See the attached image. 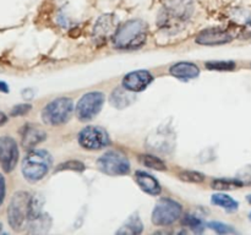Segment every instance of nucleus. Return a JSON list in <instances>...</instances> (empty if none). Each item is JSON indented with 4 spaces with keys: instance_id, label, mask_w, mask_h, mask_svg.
I'll return each instance as SVG.
<instances>
[{
    "instance_id": "obj_1",
    "label": "nucleus",
    "mask_w": 251,
    "mask_h": 235,
    "mask_svg": "<svg viewBox=\"0 0 251 235\" xmlns=\"http://www.w3.org/2000/svg\"><path fill=\"white\" fill-rule=\"evenodd\" d=\"M194 14V0H167L158 15V24L169 33L181 31Z\"/></svg>"
},
{
    "instance_id": "obj_2",
    "label": "nucleus",
    "mask_w": 251,
    "mask_h": 235,
    "mask_svg": "<svg viewBox=\"0 0 251 235\" xmlns=\"http://www.w3.org/2000/svg\"><path fill=\"white\" fill-rule=\"evenodd\" d=\"M147 38V24L142 20H130L118 27L113 44L118 49H136L144 46Z\"/></svg>"
},
{
    "instance_id": "obj_3",
    "label": "nucleus",
    "mask_w": 251,
    "mask_h": 235,
    "mask_svg": "<svg viewBox=\"0 0 251 235\" xmlns=\"http://www.w3.org/2000/svg\"><path fill=\"white\" fill-rule=\"evenodd\" d=\"M53 164L51 156L44 149H32L22 162V174L28 181H38L47 175Z\"/></svg>"
},
{
    "instance_id": "obj_4",
    "label": "nucleus",
    "mask_w": 251,
    "mask_h": 235,
    "mask_svg": "<svg viewBox=\"0 0 251 235\" xmlns=\"http://www.w3.org/2000/svg\"><path fill=\"white\" fill-rule=\"evenodd\" d=\"M31 197L26 191H17L11 197L7 207V222L14 230L19 232L28 220Z\"/></svg>"
},
{
    "instance_id": "obj_5",
    "label": "nucleus",
    "mask_w": 251,
    "mask_h": 235,
    "mask_svg": "<svg viewBox=\"0 0 251 235\" xmlns=\"http://www.w3.org/2000/svg\"><path fill=\"white\" fill-rule=\"evenodd\" d=\"M74 112L73 100L68 97H60L51 100L42 110V119L51 126L63 125L71 118Z\"/></svg>"
},
{
    "instance_id": "obj_6",
    "label": "nucleus",
    "mask_w": 251,
    "mask_h": 235,
    "mask_svg": "<svg viewBox=\"0 0 251 235\" xmlns=\"http://www.w3.org/2000/svg\"><path fill=\"white\" fill-rule=\"evenodd\" d=\"M97 166L107 175H126L130 171V162L125 154L118 151H109L97 159Z\"/></svg>"
},
{
    "instance_id": "obj_7",
    "label": "nucleus",
    "mask_w": 251,
    "mask_h": 235,
    "mask_svg": "<svg viewBox=\"0 0 251 235\" xmlns=\"http://www.w3.org/2000/svg\"><path fill=\"white\" fill-rule=\"evenodd\" d=\"M183 207L179 202L169 198H162L152 212V222L159 227H167L180 218Z\"/></svg>"
},
{
    "instance_id": "obj_8",
    "label": "nucleus",
    "mask_w": 251,
    "mask_h": 235,
    "mask_svg": "<svg viewBox=\"0 0 251 235\" xmlns=\"http://www.w3.org/2000/svg\"><path fill=\"white\" fill-rule=\"evenodd\" d=\"M78 143L82 148L97 151L107 147L110 143L108 132L100 126H87L78 134Z\"/></svg>"
},
{
    "instance_id": "obj_9",
    "label": "nucleus",
    "mask_w": 251,
    "mask_h": 235,
    "mask_svg": "<svg viewBox=\"0 0 251 235\" xmlns=\"http://www.w3.org/2000/svg\"><path fill=\"white\" fill-rule=\"evenodd\" d=\"M104 103V94L102 92H90L81 97L76 105V114L81 121L93 119L100 112Z\"/></svg>"
},
{
    "instance_id": "obj_10",
    "label": "nucleus",
    "mask_w": 251,
    "mask_h": 235,
    "mask_svg": "<svg viewBox=\"0 0 251 235\" xmlns=\"http://www.w3.org/2000/svg\"><path fill=\"white\" fill-rule=\"evenodd\" d=\"M19 146L11 136L0 137V165L5 173H11L19 162Z\"/></svg>"
},
{
    "instance_id": "obj_11",
    "label": "nucleus",
    "mask_w": 251,
    "mask_h": 235,
    "mask_svg": "<svg viewBox=\"0 0 251 235\" xmlns=\"http://www.w3.org/2000/svg\"><path fill=\"white\" fill-rule=\"evenodd\" d=\"M118 21L114 15H102L93 27L92 38L96 44H103L109 38H113L118 29Z\"/></svg>"
},
{
    "instance_id": "obj_12",
    "label": "nucleus",
    "mask_w": 251,
    "mask_h": 235,
    "mask_svg": "<svg viewBox=\"0 0 251 235\" xmlns=\"http://www.w3.org/2000/svg\"><path fill=\"white\" fill-rule=\"evenodd\" d=\"M153 81V76L147 70H137L127 73L123 78V87L130 92H141Z\"/></svg>"
},
{
    "instance_id": "obj_13",
    "label": "nucleus",
    "mask_w": 251,
    "mask_h": 235,
    "mask_svg": "<svg viewBox=\"0 0 251 235\" xmlns=\"http://www.w3.org/2000/svg\"><path fill=\"white\" fill-rule=\"evenodd\" d=\"M232 41V34L222 28H208L196 37V42L202 46H218Z\"/></svg>"
},
{
    "instance_id": "obj_14",
    "label": "nucleus",
    "mask_w": 251,
    "mask_h": 235,
    "mask_svg": "<svg viewBox=\"0 0 251 235\" xmlns=\"http://www.w3.org/2000/svg\"><path fill=\"white\" fill-rule=\"evenodd\" d=\"M47 134L43 129L34 124L25 125L21 131V144L25 149H33L37 144L46 140Z\"/></svg>"
},
{
    "instance_id": "obj_15",
    "label": "nucleus",
    "mask_w": 251,
    "mask_h": 235,
    "mask_svg": "<svg viewBox=\"0 0 251 235\" xmlns=\"http://www.w3.org/2000/svg\"><path fill=\"white\" fill-rule=\"evenodd\" d=\"M172 76L179 80H193L200 75V69L198 65L188 61H181V63L174 64L169 70Z\"/></svg>"
},
{
    "instance_id": "obj_16",
    "label": "nucleus",
    "mask_w": 251,
    "mask_h": 235,
    "mask_svg": "<svg viewBox=\"0 0 251 235\" xmlns=\"http://www.w3.org/2000/svg\"><path fill=\"white\" fill-rule=\"evenodd\" d=\"M135 180H136L137 185L142 188L146 193H150V195H159L162 191L161 184L159 181L154 178L151 174L146 173V171H136L135 174Z\"/></svg>"
},
{
    "instance_id": "obj_17",
    "label": "nucleus",
    "mask_w": 251,
    "mask_h": 235,
    "mask_svg": "<svg viewBox=\"0 0 251 235\" xmlns=\"http://www.w3.org/2000/svg\"><path fill=\"white\" fill-rule=\"evenodd\" d=\"M132 93L124 87H118L110 95V103L117 108H125L132 102Z\"/></svg>"
},
{
    "instance_id": "obj_18",
    "label": "nucleus",
    "mask_w": 251,
    "mask_h": 235,
    "mask_svg": "<svg viewBox=\"0 0 251 235\" xmlns=\"http://www.w3.org/2000/svg\"><path fill=\"white\" fill-rule=\"evenodd\" d=\"M144 227H142V222L140 219V217L137 214L131 215L124 224L122 225L119 230H118V234H140L142 232Z\"/></svg>"
},
{
    "instance_id": "obj_19",
    "label": "nucleus",
    "mask_w": 251,
    "mask_h": 235,
    "mask_svg": "<svg viewBox=\"0 0 251 235\" xmlns=\"http://www.w3.org/2000/svg\"><path fill=\"white\" fill-rule=\"evenodd\" d=\"M212 203H215L216 206H220V207L225 208L227 211H235L239 206V203L232 198L230 196L225 195V193H216L212 196Z\"/></svg>"
},
{
    "instance_id": "obj_20",
    "label": "nucleus",
    "mask_w": 251,
    "mask_h": 235,
    "mask_svg": "<svg viewBox=\"0 0 251 235\" xmlns=\"http://www.w3.org/2000/svg\"><path fill=\"white\" fill-rule=\"evenodd\" d=\"M139 159L142 165L147 166V168L154 169V170H166L167 169L166 163L161 158L152 156V154H141Z\"/></svg>"
},
{
    "instance_id": "obj_21",
    "label": "nucleus",
    "mask_w": 251,
    "mask_h": 235,
    "mask_svg": "<svg viewBox=\"0 0 251 235\" xmlns=\"http://www.w3.org/2000/svg\"><path fill=\"white\" fill-rule=\"evenodd\" d=\"M243 185L244 184L239 179H216L212 181V188L217 190H234Z\"/></svg>"
},
{
    "instance_id": "obj_22",
    "label": "nucleus",
    "mask_w": 251,
    "mask_h": 235,
    "mask_svg": "<svg viewBox=\"0 0 251 235\" xmlns=\"http://www.w3.org/2000/svg\"><path fill=\"white\" fill-rule=\"evenodd\" d=\"M206 68L212 71H233L235 69V63L230 60H218V61H207Z\"/></svg>"
},
{
    "instance_id": "obj_23",
    "label": "nucleus",
    "mask_w": 251,
    "mask_h": 235,
    "mask_svg": "<svg viewBox=\"0 0 251 235\" xmlns=\"http://www.w3.org/2000/svg\"><path fill=\"white\" fill-rule=\"evenodd\" d=\"M179 176H180L181 180L188 181V183L199 184L205 180V175L199 173V171H184V173L179 174Z\"/></svg>"
},
{
    "instance_id": "obj_24",
    "label": "nucleus",
    "mask_w": 251,
    "mask_h": 235,
    "mask_svg": "<svg viewBox=\"0 0 251 235\" xmlns=\"http://www.w3.org/2000/svg\"><path fill=\"white\" fill-rule=\"evenodd\" d=\"M61 170H75V171H82L85 170V165L83 163L78 161H69L65 162V163L60 164V165L56 168V171H61Z\"/></svg>"
},
{
    "instance_id": "obj_25",
    "label": "nucleus",
    "mask_w": 251,
    "mask_h": 235,
    "mask_svg": "<svg viewBox=\"0 0 251 235\" xmlns=\"http://www.w3.org/2000/svg\"><path fill=\"white\" fill-rule=\"evenodd\" d=\"M184 224L190 227L194 232H201L203 228L202 222L193 214H185V217H184Z\"/></svg>"
},
{
    "instance_id": "obj_26",
    "label": "nucleus",
    "mask_w": 251,
    "mask_h": 235,
    "mask_svg": "<svg viewBox=\"0 0 251 235\" xmlns=\"http://www.w3.org/2000/svg\"><path fill=\"white\" fill-rule=\"evenodd\" d=\"M208 228L212 230H215L218 234H228V233H234V228H232L230 225L225 224V223L221 222H210L208 223Z\"/></svg>"
},
{
    "instance_id": "obj_27",
    "label": "nucleus",
    "mask_w": 251,
    "mask_h": 235,
    "mask_svg": "<svg viewBox=\"0 0 251 235\" xmlns=\"http://www.w3.org/2000/svg\"><path fill=\"white\" fill-rule=\"evenodd\" d=\"M31 105L29 104H19V105H15L11 110V117H20V115H25L31 110Z\"/></svg>"
},
{
    "instance_id": "obj_28",
    "label": "nucleus",
    "mask_w": 251,
    "mask_h": 235,
    "mask_svg": "<svg viewBox=\"0 0 251 235\" xmlns=\"http://www.w3.org/2000/svg\"><path fill=\"white\" fill-rule=\"evenodd\" d=\"M5 195H6V181H5L4 175L0 173V207L5 200Z\"/></svg>"
},
{
    "instance_id": "obj_29",
    "label": "nucleus",
    "mask_w": 251,
    "mask_h": 235,
    "mask_svg": "<svg viewBox=\"0 0 251 235\" xmlns=\"http://www.w3.org/2000/svg\"><path fill=\"white\" fill-rule=\"evenodd\" d=\"M243 173H244L245 176L243 178H238L243 184H251V166H248V168L243 169Z\"/></svg>"
},
{
    "instance_id": "obj_30",
    "label": "nucleus",
    "mask_w": 251,
    "mask_h": 235,
    "mask_svg": "<svg viewBox=\"0 0 251 235\" xmlns=\"http://www.w3.org/2000/svg\"><path fill=\"white\" fill-rule=\"evenodd\" d=\"M0 92H9V86H7V83H5L4 81H0Z\"/></svg>"
},
{
    "instance_id": "obj_31",
    "label": "nucleus",
    "mask_w": 251,
    "mask_h": 235,
    "mask_svg": "<svg viewBox=\"0 0 251 235\" xmlns=\"http://www.w3.org/2000/svg\"><path fill=\"white\" fill-rule=\"evenodd\" d=\"M7 121V117L5 113H2L1 110H0V126H2L4 124H6Z\"/></svg>"
},
{
    "instance_id": "obj_32",
    "label": "nucleus",
    "mask_w": 251,
    "mask_h": 235,
    "mask_svg": "<svg viewBox=\"0 0 251 235\" xmlns=\"http://www.w3.org/2000/svg\"><path fill=\"white\" fill-rule=\"evenodd\" d=\"M248 201H249V202L251 203V195H250V196H248Z\"/></svg>"
},
{
    "instance_id": "obj_33",
    "label": "nucleus",
    "mask_w": 251,
    "mask_h": 235,
    "mask_svg": "<svg viewBox=\"0 0 251 235\" xmlns=\"http://www.w3.org/2000/svg\"><path fill=\"white\" fill-rule=\"evenodd\" d=\"M249 218H250V220H251V213H250V215H249Z\"/></svg>"
},
{
    "instance_id": "obj_34",
    "label": "nucleus",
    "mask_w": 251,
    "mask_h": 235,
    "mask_svg": "<svg viewBox=\"0 0 251 235\" xmlns=\"http://www.w3.org/2000/svg\"><path fill=\"white\" fill-rule=\"evenodd\" d=\"M0 230H1V225H0Z\"/></svg>"
}]
</instances>
